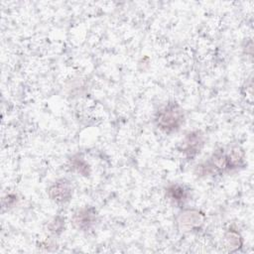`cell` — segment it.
<instances>
[{
  "label": "cell",
  "mask_w": 254,
  "mask_h": 254,
  "mask_svg": "<svg viewBox=\"0 0 254 254\" xmlns=\"http://www.w3.org/2000/svg\"><path fill=\"white\" fill-rule=\"evenodd\" d=\"M244 164V152L239 147H233L229 151L221 148L216 150L208 160L197 165L194 173L198 177L220 175L243 167Z\"/></svg>",
  "instance_id": "obj_1"
},
{
  "label": "cell",
  "mask_w": 254,
  "mask_h": 254,
  "mask_svg": "<svg viewBox=\"0 0 254 254\" xmlns=\"http://www.w3.org/2000/svg\"><path fill=\"white\" fill-rule=\"evenodd\" d=\"M184 120V110L176 102L168 103L166 106L161 108L155 116L157 127L167 134L178 131L183 125Z\"/></svg>",
  "instance_id": "obj_2"
},
{
  "label": "cell",
  "mask_w": 254,
  "mask_h": 254,
  "mask_svg": "<svg viewBox=\"0 0 254 254\" xmlns=\"http://www.w3.org/2000/svg\"><path fill=\"white\" fill-rule=\"evenodd\" d=\"M204 145V136L198 131H191L188 133L185 138L180 142L178 150L183 153L188 159L194 158L197 154L200 153Z\"/></svg>",
  "instance_id": "obj_3"
},
{
  "label": "cell",
  "mask_w": 254,
  "mask_h": 254,
  "mask_svg": "<svg viewBox=\"0 0 254 254\" xmlns=\"http://www.w3.org/2000/svg\"><path fill=\"white\" fill-rule=\"evenodd\" d=\"M204 221V215L197 209H186L182 211L177 219L180 230L189 232L199 228Z\"/></svg>",
  "instance_id": "obj_4"
},
{
  "label": "cell",
  "mask_w": 254,
  "mask_h": 254,
  "mask_svg": "<svg viewBox=\"0 0 254 254\" xmlns=\"http://www.w3.org/2000/svg\"><path fill=\"white\" fill-rule=\"evenodd\" d=\"M48 195L57 203L68 201L72 196V187L70 182L65 179L56 181L49 187Z\"/></svg>",
  "instance_id": "obj_5"
},
{
  "label": "cell",
  "mask_w": 254,
  "mask_h": 254,
  "mask_svg": "<svg viewBox=\"0 0 254 254\" xmlns=\"http://www.w3.org/2000/svg\"><path fill=\"white\" fill-rule=\"evenodd\" d=\"M97 213L94 207L85 206L74 212L71 218L72 225L81 231L90 229L96 222Z\"/></svg>",
  "instance_id": "obj_6"
},
{
  "label": "cell",
  "mask_w": 254,
  "mask_h": 254,
  "mask_svg": "<svg viewBox=\"0 0 254 254\" xmlns=\"http://www.w3.org/2000/svg\"><path fill=\"white\" fill-rule=\"evenodd\" d=\"M166 196L175 204L182 205L188 199V190L179 184L171 185L166 190Z\"/></svg>",
  "instance_id": "obj_7"
},
{
  "label": "cell",
  "mask_w": 254,
  "mask_h": 254,
  "mask_svg": "<svg viewBox=\"0 0 254 254\" xmlns=\"http://www.w3.org/2000/svg\"><path fill=\"white\" fill-rule=\"evenodd\" d=\"M224 239H225L226 247L231 252L240 249L242 246V243H243L240 234L235 230H228L225 233Z\"/></svg>",
  "instance_id": "obj_8"
},
{
  "label": "cell",
  "mask_w": 254,
  "mask_h": 254,
  "mask_svg": "<svg viewBox=\"0 0 254 254\" xmlns=\"http://www.w3.org/2000/svg\"><path fill=\"white\" fill-rule=\"evenodd\" d=\"M71 168L75 170L77 173L81 174L82 176L89 175V166L87 163L81 158H72L71 159Z\"/></svg>",
  "instance_id": "obj_9"
},
{
  "label": "cell",
  "mask_w": 254,
  "mask_h": 254,
  "mask_svg": "<svg viewBox=\"0 0 254 254\" xmlns=\"http://www.w3.org/2000/svg\"><path fill=\"white\" fill-rule=\"evenodd\" d=\"M48 230L53 234L62 233L64 227V219L62 216H56L53 220H51L48 224Z\"/></svg>",
  "instance_id": "obj_10"
}]
</instances>
